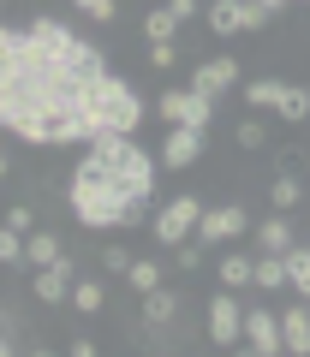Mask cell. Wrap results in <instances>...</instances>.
<instances>
[{
  "label": "cell",
  "mask_w": 310,
  "mask_h": 357,
  "mask_svg": "<svg viewBox=\"0 0 310 357\" xmlns=\"http://www.w3.org/2000/svg\"><path fill=\"white\" fill-rule=\"evenodd\" d=\"M209 340L215 345H245V298H239V286H221L209 298Z\"/></svg>",
  "instance_id": "obj_6"
},
{
  "label": "cell",
  "mask_w": 310,
  "mask_h": 357,
  "mask_svg": "<svg viewBox=\"0 0 310 357\" xmlns=\"http://www.w3.org/2000/svg\"><path fill=\"white\" fill-rule=\"evenodd\" d=\"M197 220H203V203H197V197H168V203L155 208L149 232H155V244H168V250H179V244H185V238L197 232Z\"/></svg>",
  "instance_id": "obj_4"
},
{
  "label": "cell",
  "mask_w": 310,
  "mask_h": 357,
  "mask_svg": "<svg viewBox=\"0 0 310 357\" xmlns=\"http://www.w3.org/2000/svg\"><path fill=\"white\" fill-rule=\"evenodd\" d=\"M72 286H78V274H72V256H60L54 268H36V280H30V292L42 298V304H72Z\"/></svg>",
  "instance_id": "obj_12"
},
{
  "label": "cell",
  "mask_w": 310,
  "mask_h": 357,
  "mask_svg": "<svg viewBox=\"0 0 310 357\" xmlns=\"http://www.w3.org/2000/svg\"><path fill=\"white\" fill-rule=\"evenodd\" d=\"M245 351L251 357H281L286 351V333H281V316L263 304H245Z\"/></svg>",
  "instance_id": "obj_9"
},
{
  "label": "cell",
  "mask_w": 310,
  "mask_h": 357,
  "mask_svg": "<svg viewBox=\"0 0 310 357\" xmlns=\"http://www.w3.org/2000/svg\"><path fill=\"white\" fill-rule=\"evenodd\" d=\"M251 220H245V203H215V208H203V220H197V232L191 238L203 244V250H221L227 238H239Z\"/></svg>",
  "instance_id": "obj_7"
},
{
  "label": "cell",
  "mask_w": 310,
  "mask_h": 357,
  "mask_svg": "<svg viewBox=\"0 0 310 357\" xmlns=\"http://www.w3.org/2000/svg\"><path fill=\"white\" fill-rule=\"evenodd\" d=\"M84 161H78L72 185H66V203H72L78 227L90 232H119V227H143L155 203V173L161 161H149V149L131 143V131H102L96 143H84Z\"/></svg>",
  "instance_id": "obj_2"
},
{
  "label": "cell",
  "mask_w": 310,
  "mask_h": 357,
  "mask_svg": "<svg viewBox=\"0 0 310 357\" xmlns=\"http://www.w3.org/2000/svg\"><path fill=\"white\" fill-rule=\"evenodd\" d=\"M293 220H286V208H274L269 220H257V250H269V256H286L293 250Z\"/></svg>",
  "instance_id": "obj_14"
},
{
  "label": "cell",
  "mask_w": 310,
  "mask_h": 357,
  "mask_svg": "<svg viewBox=\"0 0 310 357\" xmlns=\"http://www.w3.org/2000/svg\"><path fill=\"white\" fill-rule=\"evenodd\" d=\"M60 238H54V232H30V268H54L60 262Z\"/></svg>",
  "instance_id": "obj_22"
},
{
  "label": "cell",
  "mask_w": 310,
  "mask_h": 357,
  "mask_svg": "<svg viewBox=\"0 0 310 357\" xmlns=\"http://www.w3.org/2000/svg\"><path fill=\"white\" fill-rule=\"evenodd\" d=\"M131 262H138V256H131L126 244H108V250H102V268H114V274H126Z\"/></svg>",
  "instance_id": "obj_26"
},
{
  "label": "cell",
  "mask_w": 310,
  "mask_h": 357,
  "mask_svg": "<svg viewBox=\"0 0 310 357\" xmlns=\"http://www.w3.org/2000/svg\"><path fill=\"white\" fill-rule=\"evenodd\" d=\"M286 280H293L298 298H310V244H293L286 250Z\"/></svg>",
  "instance_id": "obj_18"
},
{
  "label": "cell",
  "mask_w": 310,
  "mask_h": 357,
  "mask_svg": "<svg viewBox=\"0 0 310 357\" xmlns=\"http://www.w3.org/2000/svg\"><path fill=\"white\" fill-rule=\"evenodd\" d=\"M179 316V292H168V286H155V292H143V321L149 328H161V321Z\"/></svg>",
  "instance_id": "obj_15"
},
{
  "label": "cell",
  "mask_w": 310,
  "mask_h": 357,
  "mask_svg": "<svg viewBox=\"0 0 310 357\" xmlns=\"http://www.w3.org/2000/svg\"><path fill=\"white\" fill-rule=\"evenodd\" d=\"M149 66H161V72L179 66V48H173V42H149Z\"/></svg>",
  "instance_id": "obj_27"
},
{
  "label": "cell",
  "mask_w": 310,
  "mask_h": 357,
  "mask_svg": "<svg viewBox=\"0 0 310 357\" xmlns=\"http://www.w3.org/2000/svg\"><path fill=\"white\" fill-rule=\"evenodd\" d=\"M281 286H293V280H286V256H269V250H263V256H257V292H281Z\"/></svg>",
  "instance_id": "obj_17"
},
{
  "label": "cell",
  "mask_w": 310,
  "mask_h": 357,
  "mask_svg": "<svg viewBox=\"0 0 310 357\" xmlns=\"http://www.w3.org/2000/svg\"><path fill=\"white\" fill-rule=\"evenodd\" d=\"M263 6H269V13H281V6H286V0H263Z\"/></svg>",
  "instance_id": "obj_31"
},
{
  "label": "cell",
  "mask_w": 310,
  "mask_h": 357,
  "mask_svg": "<svg viewBox=\"0 0 310 357\" xmlns=\"http://www.w3.org/2000/svg\"><path fill=\"white\" fill-rule=\"evenodd\" d=\"M102 304H108L102 280H78V286H72V310H78V316H96Z\"/></svg>",
  "instance_id": "obj_21"
},
{
  "label": "cell",
  "mask_w": 310,
  "mask_h": 357,
  "mask_svg": "<svg viewBox=\"0 0 310 357\" xmlns=\"http://www.w3.org/2000/svg\"><path fill=\"white\" fill-rule=\"evenodd\" d=\"M108 66L78 30L54 18L0 30V126L24 143L66 149L102 137Z\"/></svg>",
  "instance_id": "obj_1"
},
{
  "label": "cell",
  "mask_w": 310,
  "mask_h": 357,
  "mask_svg": "<svg viewBox=\"0 0 310 357\" xmlns=\"http://www.w3.org/2000/svg\"><path fill=\"white\" fill-rule=\"evenodd\" d=\"M173 262H179V268H197V262H203V244H197V238H185V244H179V256H173Z\"/></svg>",
  "instance_id": "obj_29"
},
{
  "label": "cell",
  "mask_w": 310,
  "mask_h": 357,
  "mask_svg": "<svg viewBox=\"0 0 310 357\" xmlns=\"http://www.w3.org/2000/svg\"><path fill=\"white\" fill-rule=\"evenodd\" d=\"M245 102L251 107H269V114H281V119H310V89L304 84H281V77H251L245 84Z\"/></svg>",
  "instance_id": "obj_3"
},
{
  "label": "cell",
  "mask_w": 310,
  "mask_h": 357,
  "mask_svg": "<svg viewBox=\"0 0 310 357\" xmlns=\"http://www.w3.org/2000/svg\"><path fill=\"white\" fill-rule=\"evenodd\" d=\"M269 203H274V208H286V215H293V208L304 203V185H298L293 173H281V178H274V185H269Z\"/></svg>",
  "instance_id": "obj_20"
},
{
  "label": "cell",
  "mask_w": 310,
  "mask_h": 357,
  "mask_svg": "<svg viewBox=\"0 0 310 357\" xmlns=\"http://www.w3.org/2000/svg\"><path fill=\"white\" fill-rule=\"evenodd\" d=\"M72 6H78L84 18H96V24H114V13H119L114 0H72Z\"/></svg>",
  "instance_id": "obj_25"
},
{
  "label": "cell",
  "mask_w": 310,
  "mask_h": 357,
  "mask_svg": "<svg viewBox=\"0 0 310 357\" xmlns=\"http://www.w3.org/2000/svg\"><path fill=\"white\" fill-rule=\"evenodd\" d=\"M232 143H239V149H263V143H269V131H263V119H239V131H232Z\"/></svg>",
  "instance_id": "obj_24"
},
{
  "label": "cell",
  "mask_w": 310,
  "mask_h": 357,
  "mask_svg": "<svg viewBox=\"0 0 310 357\" xmlns=\"http://www.w3.org/2000/svg\"><path fill=\"white\" fill-rule=\"evenodd\" d=\"M197 155H203V126H168L161 167H168V173H185V167H197Z\"/></svg>",
  "instance_id": "obj_11"
},
{
  "label": "cell",
  "mask_w": 310,
  "mask_h": 357,
  "mask_svg": "<svg viewBox=\"0 0 310 357\" xmlns=\"http://www.w3.org/2000/svg\"><path fill=\"white\" fill-rule=\"evenodd\" d=\"M168 6H173V18H179V24H185V18H197V0H168Z\"/></svg>",
  "instance_id": "obj_30"
},
{
  "label": "cell",
  "mask_w": 310,
  "mask_h": 357,
  "mask_svg": "<svg viewBox=\"0 0 310 357\" xmlns=\"http://www.w3.org/2000/svg\"><path fill=\"white\" fill-rule=\"evenodd\" d=\"M281 333H286V351L310 357V298H298L293 310H281Z\"/></svg>",
  "instance_id": "obj_13"
},
{
  "label": "cell",
  "mask_w": 310,
  "mask_h": 357,
  "mask_svg": "<svg viewBox=\"0 0 310 357\" xmlns=\"http://www.w3.org/2000/svg\"><path fill=\"white\" fill-rule=\"evenodd\" d=\"M232 84H239V60H232V54H209V60H197V72H191V89L209 96V102H221Z\"/></svg>",
  "instance_id": "obj_10"
},
{
  "label": "cell",
  "mask_w": 310,
  "mask_h": 357,
  "mask_svg": "<svg viewBox=\"0 0 310 357\" xmlns=\"http://www.w3.org/2000/svg\"><path fill=\"white\" fill-rule=\"evenodd\" d=\"M155 114L168 119V126H203V131H209V119H215V102H209V96H197V89L185 84V89H168V96L155 102Z\"/></svg>",
  "instance_id": "obj_8"
},
{
  "label": "cell",
  "mask_w": 310,
  "mask_h": 357,
  "mask_svg": "<svg viewBox=\"0 0 310 357\" xmlns=\"http://www.w3.org/2000/svg\"><path fill=\"white\" fill-rule=\"evenodd\" d=\"M126 280H131V292H155V286H161V262H155V256H138V262L126 268Z\"/></svg>",
  "instance_id": "obj_19"
},
{
  "label": "cell",
  "mask_w": 310,
  "mask_h": 357,
  "mask_svg": "<svg viewBox=\"0 0 310 357\" xmlns=\"http://www.w3.org/2000/svg\"><path fill=\"white\" fill-rule=\"evenodd\" d=\"M173 30H179L173 6H161V13H149V18H143V36H149V42H173Z\"/></svg>",
  "instance_id": "obj_23"
},
{
  "label": "cell",
  "mask_w": 310,
  "mask_h": 357,
  "mask_svg": "<svg viewBox=\"0 0 310 357\" xmlns=\"http://www.w3.org/2000/svg\"><path fill=\"white\" fill-rule=\"evenodd\" d=\"M6 227H13V232H36V215H30L24 203H13V208H6Z\"/></svg>",
  "instance_id": "obj_28"
},
{
  "label": "cell",
  "mask_w": 310,
  "mask_h": 357,
  "mask_svg": "<svg viewBox=\"0 0 310 357\" xmlns=\"http://www.w3.org/2000/svg\"><path fill=\"white\" fill-rule=\"evenodd\" d=\"M221 286H257V256H245V250L221 256Z\"/></svg>",
  "instance_id": "obj_16"
},
{
  "label": "cell",
  "mask_w": 310,
  "mask_h": 357,
  "mask_svg": "<svg viewBox=\"0 0 310 357\" xmlns=\"http://www.w3.org/2000/svg\"><path fill=\"white\" fill-rule=\"evenodd\" d=\"M209 13V30H215V36H239V30H269V6H263V0H209L203 6Z\"/></svg>",
  "instance_id": "obj_5"
}]
</instances>
